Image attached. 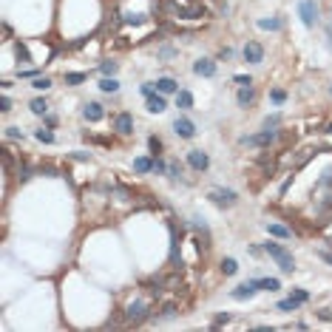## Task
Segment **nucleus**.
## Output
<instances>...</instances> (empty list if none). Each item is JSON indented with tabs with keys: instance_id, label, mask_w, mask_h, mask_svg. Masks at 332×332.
I'll use <instances>...</instances> for the list:
<instances>
[{
	"instance_id": "c03bdc74",
	"label": "nucleus",
	"mask_w": 332,
	"mask_h": 332,
	"mask_svg": "<svg viewBox=\"0 0 332 332\" xmlns=\"http://www.w3.org/2000/svg\"><path fill=\"white\" fill-rule=\"evenodd\" d=\"M321 258H324V261H329V264H332V253H321Z\"/></svg>"
},
{
	"instance_id": "2eb2a0df",
	"label": "nucleus",
	"mask_w": 332,
	"mask_h": 332,
	"mask_svg": "<svg viewBox=\"0 0 332 332\" xmlns=\"http://www.w3.org/2000/svg\"><path fill=\"white\" fill-rule=\"evenodd\" d=\"M236 99H239L241 108H247V105H250L253 99H256V88H253V86H241V88H239V94H236Z\"/></svg>"
},
{
	"instance_id": "4468645a",
	"label": "nucleus",
	"mask_w": 332,
	"mask_h": 332,
	"mask_svg": "<svg viewBox=\"0 0 332 332\" xmlns=\"http://www.w3.org/2000/svg\"><path fill=\"white\" fill-rule=\"evenodd\" d=\"M156 91L159 94H173V91H179V82L173 80V77H159V80H156Z\"/></svg>"
},
{
	"instance_id": "39448f33",
	"label": "nucleus",
	"mask_w": 332,
	"mask_h": 332,
	"mask_svg": "<svg viewBox=\"0 0 332 332\" xmlns=\"http://www.w3.org/2000/svg\"><path fill=\"white\" fill-rule=\"evenodd\" d=\"M298 14H301L304 26L313 29V26L318 23V6H315V0H301V3H298Z\"/></svg>"
},
{
	"instance_id": "dca6fc26",
	"label": "nucleus",
	"mask_w": 332,
	"mask_h": 332,
	"mask_svg": "<svg viewBox=\"0 0 332 332\" xmlns=\"http://www.w3.org/2000/svg\"><path fill=\"white\" fill-rule=\"evenodd\" d=\"M267 233L276 236V239H289V236H293L284 224H276V221H267Z\"/></svg>"
},
{
	"instance_id": "58836bf2",
	"label": "nucleus",
	"mask_w": 332,
	"mask_h": 332,
	"mask_svg": "<svg viewBox=\"0 0 332 332\" xmlns=\"http://www.w3.org/2000/svg\"><path fill=\"white\" fill-rule=\"evenodd\" d=\"M278 122H281V117H267V119H264V128L270 131V128H276Z\"/></svg>"
},
{
	"instance_id": "b1692460",
	"label": "nucleus",
	"mask_w": 332,
	"mask_h": 332,
	"mask_svg": "<svg viewBox=\"0 0 332 332\" xmlns=\"http://www.w3.org/2000/svg\"><path fill=\"white\" fill-rule=\"evenodd\" d=\"M221 273H224V276H236V273H239L236 258H224V261H221Z\"/></svg>"
},
{
	"instance_id": "f257e3e1",
	"label": "nucleus",
	"mask_w": 332,
	"mask_h": 332,
	"mask_svg": "<svg viewBox=\"0 0 332 332\" xmlns=\"http://www.w3.org/2000/svg\"><path fill=\"white\" fill-rule=\"evenodd\" d=\"M264 253H270V258H276L278 267H281L284 273H293V270H295V261H293V256H289L287 247L276 244V241H267V244H264Z\"/></svg>"
},
{
	"instance_id": "a211bd4d",
	"label": "nucleus",
	"mask_w": 332,
	"mask_h": 332,
	"mask_svg": "<svg viewBox=\"0 0 332 332\" xmlns=\"http://www.w3.org/2000/svg\"><path fill=\"white\" fill-rule=\"evenodd\" d=\"M179 313V307H176V304H173V301H168V304H162V307H159V313H156V318H159V321H168V318H173V315H176Z\"/></svg>"
},
{
	"instance_id": "cd10ccee",
	"label": "nucleus",
	"mask_w": 332,
	"mask_h": 332,
	"mask_svg": "<svg viewBox=\"0 0 332 332\" xmlns=\"http://www.w3.org/2000/svg\"><path fill=\"white\" fill-rule=\"evenodd\" d=\"M46 111H49L46 99H31V114H37V117H43Z\"/></svg>"
},
{
	"instance_id": "a19ab883",
	"label": "nucleus",
	"mask_w": 332,
	"mask_h": 332,
	"mask_svg": "<svg viewBox=\"0 0 332 332\" xmlns=\"http://www.w3.org/2000/svg\"><path fill=\"white\" fill-rule=\"evenodd\" d=\"M173 54H176V51H173V49H168V46H165V49H159V57H162V60H171Z\"/></svg>"
},
{
	"instance_id": "1a4fd4ad",
	"label": "nucleus",
	"mask_w": 332,
	"mask_h": 332,
	"mask_svg": "<svg viewBox=\"0 0 332 332\" xmlns=\"http://www.w3.org/2000/svg\"><path fill=\"white\" fill-rule=\"evenodd\" d=\"M188 165H191L193 171H208V168H210V156L204 154V151H191V154H188Z\"/></svg>"
},
{
	"instance_id": "79ce46f5",
	"label": "nucleus",
	"mask_w": 332,
	"mask_h": 332,
	"mask_svg": "<svg viewBox=\"0 0 332 332\" xmlns=\"http://www.w3.org/2000/svg\"><path fill=\"white\" fill-rule=\"evenodd\" d=\"M236 82H239V86H253V80L247 77V74H239V77H236Z\"/></svg>"
},
{
	"instance_id": "20e7f679",
	"label": "nucleus",
	"mask_w": 332,
	"mask_h": 332,
	"mask_svg": "<svg viewBox=\"0 0 332 332\" xmlns=\"http://www.w3.org/2000/svg\"><path fill=\"white\" fill-rule=\"evenodd\" d=\"M241 145H247V148H267V145H273L276 142V131H261V134H253V136H241Z\"/></svg>"
},
{
	"instance_id": "5701e85b",
	"label": "nucleus",
	"mask_w": 332,
	"mask_h": 332,
	"mask_svg": "<svg viewBox=\"0 0 332 332\" xmlns=\"http://www.w3.org/2000/svg\"><path fill=\"white\" fill-rule=\"evenodd\" d=\"M258 29L278 31V29H281V20H278V17H270V20H267V17H261V20H258Z\"/></svg>"
},
{
	"instance_id": "bb28decb",
	"label": "nucleus",
	"mask_w": 332,
	"mask_h": 332,
	"mask_svg": "<svg viewBox=\"0 0 332 332\" xmlns=\"http://www.w3.org/2000/svg\"><path fill=\"white\" fill-rule=\"evenodd\" d=\"M168 176H171L173 182H176V179H182V165H179L176 159H171V162H168Z\"/></svg>"
},
{
	"instance_id": "423d86ee",
	"label": "nucleus",
	"mask_w": 332,
	"mask_h": 332,
	"mask_svg": "<svg viewBox=\"0 0 332 332\" xmlns=\"http://www.w3.org/2000/svg\"><path fill=\"white\" fill-rule=\"evenodd\" d=\"M173 131H176V136H182V139H193V136H196V125H193V119H188V117L173 119Z\"/></svg>"
},
{
	"instance_id": "f03ea898",
	"label": "nucleus",
	"mask_w": 332,
	"mask_h": 332,
	"mask_svg": "<svg viewBox=\"0 0 332 332\" xmlns=\"http://www.w3.org/2000/svg\"><path fill=\"white\" fill-rule=\"evenodd\" d=\"M151 318V304L148 301H142V298H136V301H131L128 307H125V321L128 324H142V321H148Z\"/></svg>"
},
{
	"instance_id": "f3484780",
	"label": "nucleus",
	"mask_w": 332,
	"mask_h": 332,
	"mask_svg": "<svg viewBox=\"0 0 332 332\" xmlns=\"http://www.w3.org/2000/svg\"><path fill=\"white\" fill-rule=\"evenodd\" d=\"M176 108H182V111L193 108V94L191 91H176Z\"/></svg>"
},
{
	"instance_id": "c9c22d12",
	"label": "nucleus",
	"mask_w": 332,
	"mask_h": 332,
	"mask_svg": "<svg viewBox=\"0 0 332 332\" xmlns=\"http://www.w3.org/2000/svg\"><path fill=\"white\" fill-rule=\"evenodd\" d=\"M0 111H3V114H9V111H12V99H9L6 94L0 97Z\"/></svg>"
},
{
	"instance_id": "473e14b6",
	"label": "nucleus",
	"mask_w": 332,
	"mask_h": 332,
	"mask_svg": "<svg viewBox=\"0 0 332 332\" xmlns=\"http://www.w3.org/2000/svg\"><path fill=\"white\" fill-rule=\"evenodd\" d=\"M148 145H151L154 156H159V151H162V139H159V136H151V139H148Z\"/></svg>"
},
{
	"instance_id": "aec40b11",
	"label": "nucleus",
	"mask_w": 332,
	"mask_h": 332,
	"mask_svg": "<svg viewBox=\"0 0 332 332\" xmlns=\"http://www.w3.org/2000/svg\"><path fill=\"white\" fill-rule=\"evenodd\" d=\"M301 304H304L301 298H295V295H289L287 301H281V304H278V309H284V313H293V309H298Z\"/></svg>"
},
{
	"instance_id": "9b49d317",
	"label": "nucleus",
	"mask_w": 332,
	"mask_h": 332,
	"mask_svg": "<svg viewBox=\"0 0 332 332\" xmlns=\"http://www.w3.org/2000/svg\"><path fill=\"white\" fill-rule=\"evenodd\" d=\"M193 74H199V77H216V63L213 60H196L193 63Z\"/></svg>"
},
{
	"instance_id": "4be33fe9",
	"label": "nucleus",
	"mask_w": 332,
	"mask_h": 332,
	"mask_svg": "<svg viewBox=\"0 0 332 332\" xmlns=\"http://www.w3.org/2000/svg\"><path fill=\"white\" fill-rule=\"evenodd\" d=\"M99 88H102L105 94H117L119 91V82L114 80V77H105V80H99Z\"/></svg>"
},
{
	"instance_id": "c756f323",
	"label": "nucleus",
	"mask_w": 332,
	"mask_h": 332,
	"mask_svg": "<svg viewBox=\"0 0 332 332\" xmlns=\"http://www.w3.org/2000/svg\"><path fill=\"white\" fill-rule=\"evenodd\" d=\"M31 88L46 91V88H51V80H49V77H34V80H31Z\"/></svg>"
},
{
	"instance_id": "a18cd8bd",
	"label": "nucleus",
	"mask_w": 332,
	"mask_h": 332,
	"mask_svg": "<svg viewBox=\"0 0 332 332\" xmlns=\"http://www.w3.org/2000/svg\"><path fill=\"white\" fill-rule=\"evenodd\" d=\"M326 37H329V49H332V29H326Z\"/></svg>"
},
{
	"instance_id": "f8f14e48",
	"label": "nucleus",
	"mask_w": 332,
	"mask_h": 332,
	"mask_svg": "<svg viewBox=\"0 0 332 332\" xmlns=\"http://www.w3.org/2000/svg\"><path fill=\"white\" fill-rule=\"evenodd\" d=\"M82 117H86L88 122H99V119L105 117V114H102V105H99V102H88L86 108H82Z\"/></svg>"
},
{
	"instance_id": "49530a36",
	"label": "nucleus",
	"mask_w": 332,
	"mask_h": 332,
	"mask_svg": "<svg viewBox=\"0 0 332 332\" xmlns=\"http://www.w3.org/2000/svg\"><path fill=\"white\" fill-rule=\"evenodd\" d=\"M329 91H332V88H329Z\"/></svg>"
},
{
	"instance_id": "4c0bfd02",
	"label": "nucleus",
	"mask_w": 332,
	"mask_h": 332,
	"mask_svg": "<svg viewBox=\"0 0 332 332\" xmlns=\"http://www.w3.org/2000/svg\"><path fill=\"white\" fill-rule=\"evenodd\" d=\"M6 136L9 139H23V131L20 128H6Z\"/></svg>"
},
{
	"instance_id": "6e6552de",
	"label": "nucleus",
	"mask_w": 332,
	"mask_h": 332,
	"mask_svg": "<svg viewBox=\"0 0 332 332\" xmlns=\"http://www.w3.org/2000/svg\"><path fill=\"white\" fill-rule=\"evenodd\" d=\"M258 289H261V284H258V278H253V281H247V284H241V287H236L230 295H233L236 301H244V298H253Z\"/></svg>"
},
{
	"instance_id": "9d476101",
	"label": "nucleus",
	"mask_w": 332,
	"mask_h": 332,
	"mask_svg": "<svg viewBox=\"0 0 332 332\" xmlns=\"http://www.w3.org/2000/svg\"><path fill=\"white\" fill-rule=\"evenodd\" d=\"M114 131L122 136H128L131 131H134V119H131V114H117V119H114Z\"/></svg>"
},
{
	"instance_id": "e433bc0d",
	"label": "nucleus",
	"mask_w": 332,
	"mask_h": 332,
	"mask_svg": "<svg viewBox=\"0 0 332 332\" xmlns=\"http://www.w3.org/2000/svg\"><path fill=\"white\" fill-rule=\"evenodd\" d=\"M125 23H131V26H139V23H145V17H142V14H128V17H125Z\"/></svg>"
},
{
	"instance_id": "6ab92c4d",
	"label": "nucleus",
	"mask_w": 332,
	"mask_h": 332,
	"mask_svg": "<svg viewBox=\"0 0 332 332\" xmlns=\"http://www.w3.org/2000/svg\"><path fill=\"white\" fill-rule=\"evenodd\" d=\"M134 171L136 173H151V171H154V159H145V156L134 159Z\"/></svg>"
},
{
	"instance_id": "ea45409f",
	"label": "nucleus",
	"mask_w": 332,
	"mask_h": 332,
	"mask_svg": "<svg viewBox=\"0 0 332 332\" xmlns=\"http://www.w3.org/2000/svg\"><path fill=\"white\" fill-rule=\"evenodd\" d=\"M168 171V165L162 159H154V173H165Z\"/></svg>"
},
{
	"instance_id": "72a5a7b5",
	"label": "nucleus",
	"mask_w": 332,
	"mask_h": 332,
	"mask_svg": "<svg viewBox=\"0 0 332 332\" xmlns=\"http://www.w3.org/2000/svg\"><path fill=\"white\" fill-rule=\"evenodd\" d=\"M68 86H77V82H86V74H66Z\"/></svg>"
},
{
	"instance_id": "f704fd0d",
	"label": "nucleus",
	"mask_w": 332,
	"mask_h": 332,
	"mask_svg": "<svg viewBox=\"0 0 332 332\" xmlns=\"http://www.w3.org/2000/svg\"><path fill=\"white\" fill-rule=\"evenodd\" d=\"M270 97H273V102H284V99H287V91H281V88H273Z\"/></svg>"
},
{
	"instance_id": "7c9ffc66",
	"label": "nucleus",
	"mask_w": 332,
	"mask_h": 332,
	"mask_svg": "<svg viewBox=\"0 0 332 332\" xmlns=\"http://www.w3.org/2000/svg\"><path fill=\"white\" fill-rule=\"evenodd\" d=\"M34 136H37V142H46V145H51V142H54V134H51L49 128H40Z\"/></svg>"
},
{
	"instance_id": "a878e982",
	"label": "nucleus",
	"mask_w": 332,
	"mask_h": 332,
	"mask_svg": "<svg viewBox=\"0 0 332 332\" xmlns=\"http://www.w3.org/2000/svg\"><path fill=\"white\" fill-rule=\"evenodd\" d=\"M14 54H17L20 63H31V54H29V49H26V43H14Z\"/></svg>"
},
{
	"instance_id": "37998d69",
	"label": "nucleus",
	"mask_w": 332,
	"mask_h": 332,
	"mask_svg": "<svg viewBox=\"0 0 332 332\" xmlns=\"http://www.w3.org/2000/svg\"><path fill=\"white\" fill-rule=\"evenodd\" d=\"M227 321H230V315H227V313H224V315H219V318H216V321H213V326H221V324H227Z\"/></svg>"
},
{
	"instance_id": "412c9836",
	"label": "nucleus",
	"mask_w": 332,
	"mask_h": 332,
	"mask_svg": "<svg viewBox=\"0 0 332 332\" xmlns=\"http://www.w3.org/2000/svg\"><path fill=\"white\" fill-rule=\"evenodd\" d=\"M179 17H204V9L202 6H191V9H176Z\"/></svg>"
},
{
	"instance_id": "ddd939ff",
	"label": "nucleus",
	"mask_w": 332,
	"mask_h": 332,
	"mask_svg": "<svg viewBox=\"0 0 332 332\" xmlns=\"http://www.w3.org/2000/svg\"><path fill=\"white\" fill-rule=\"evenodd\" d=\"M165 108H168L165 94H151V97H148V111H151V114H162Z\"/></svg>"
},
{
	"instance_id": "393cba45",
	"label": "nucleus",
	"mask_w": 332,
	"mask_h": 332,
	"mask_svg": "<svg viewBox=\"0 0 332 332\" xmlns=\"http://www.w3.org/2000/svg\"><path fill=\"white\" fill-rule=\"evenodd\" d=\"M117 68H119V63H114V60H105V63H99V71H102L105 77H114V74H117Z\"/></svg>"
},
{
	"instance_id": "2f4dec72",
	"label": "nucleus",
	"mask_w": 332,
	"mask_h": 332,
	"mask_svg": "<svg viewBox=\"0 0 332 332\" xmlns=\"http://www.w3.org/2000/svg\"><path fill=\"white\" fill-rule=\"evenodd\" d=\"M258 284H261V289H278L281 287V281H278V278H258Z\"/></svg>"
},
{
	"instance_id": "c85d7f7f",
	"label": "nucleus",
	"mask_w": 332,
	"mask_h": 332,
	"mask_svg": "<svg viewBox=\"0 0 332 332\" xmlns=\"http://www.w3.org/2000/svg\"><path fill=\"white\" fill-rule=\"evenodd\" d=\"M324 188H332V168H326L318 179V191H324Z\"/></svg>"
},
{
	"instance_id": "0eeeda50",
	"label": "nucleus",
	"mask_w": 332,
	"mask_h": 332,
	"mask_svg": "<svg viewBox=\"0 0 332 332\" xmlns=\"http://www.w3.org/2000/svg\"><path fill=\"white\" fill-rule=\"evenodd\" d=\"M241 54H244V63H250V66H258V63L264 60V49H261V43H256V40H250Z\"/></svg>"
},
{
	"instance_id": "7ed1b4c3",
	"label": "nucleus",
	"mask_w": 332,
	"mask_h": 332,
	"mask_svg": "<svg viewBox=\"0 0 332 332\" xmlns=\"http://www.w3.org/2000/svg\"><path fill=\"white\" fill-rule=\"evenodd\" d=\"M208 199L216 208H233L239 202V193L230 191V188H213V191H208Z\"/></svg>"
}]
</instances>
